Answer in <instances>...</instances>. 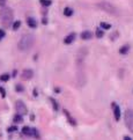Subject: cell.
Masks as SVG:
<instances>
[{"label": "cell", "mask_w": 133, "mask_h": 140, "mask_svg": "<svg viewBox=\"0 0 133 140\" xmlns=\"http://www.w3.org/2000/svg\"><path fill=\"white\" fill-rule=\"evenodd\" d=\"M34 43H35V36L31 35V34H26L19 41L18 48L20 51H28L33 48Z\"/></svg>", "instance_id": "6da1fadb"}, {"label": "cell", "mask_w": 133, "mask_h": 140, "mask_svg": "<svg viewBox=\"0 0 133 140\" xmlns=\"http://www.w3.org/2000/svg\"><path fill=\"white\" fill-rule=\"evenodd\" d=\"M13 18H14L13 9L9 7H2V9L0 10V21L2 26L5 28H8L13 22Z\"/></svg>", "instance_id": "7a4b0ae2"}, {"label": "cell", "mask_w": 133, "mask_h": 140, "mask_svg": "<svg viewBox=\"0 0 133 140\" xmlns=\"http://www.w3.org/2000/svg\"><path fill=\"white\" fill-rule=\"evenodd\" d=\"M98 7L102 9V10H104V12L109 13V14H112V15H116V14L118 13L115 6L111 5L110 2H106V1H102V2H100V4H98Z\"/></svg>", "instance_id": "3957f363"}, {"label": "cell", "mask_w": 133, "mask_h": 140, "mask_svg": "<svg viewBox=\"0 0 133 140\" xmlns=\"http://www.w3.org/2000/svg\"><path fill=\"white\" fill-rule=\"evenodd\" d=\"M124 121H125V125H126V127H127L131 132H133V110L128 109V110L125 111Z\"/></svg>", "instance_id": "277c9868"}, {"label": "cell", "mask_w": 133, "mask_h": 140, "mask_svg": "<svg viewBox=\"0 0 133 140\" xmlns=\"http://www.w3.org/2000/svg\"><path fill=\"white\" fill-rule=\"evenodd\" d=\"M15 109H16V112H18L19 115H27V112H28V109H27L26 104L22 102V101H18L16 102V104H15Z\"/></svg>", "instance_id": "5b68a950"}, {"label": "cell", "mask_w": 133, "mask_h": 140, "mask_svg": "<svg viewBox=\"0 0 133 140\" xmlns=\"http://www.w3.org/2000/svg\"><path fill=\"white\" fill-rule=\"evenodd\" d=\"M112 109H114V116H115L116 121H119L120 119V108L117 103H112Z\"/></svg>", "instance_id": "8992f818"}, {"label": "cell", "mask_w": 133, "mask_h": 140, "mask_svg": "<svg viewBox=\"0 0 133 140\" xmlns=\"http://www.w3.org/2000/svg\"><path fill=\"white\" fill-rule=\"evenodd\" d=\"M34 77V72L31 70H23V72H22V74H21V78L23 80H30L31 78Z\"/></svg>", "instance_id": "52a82bcc"}, {"label": "cell", "mask_w": 133, "mask_h": 140, "mask_svg": "<svg viewBox=\"0 0 133 140\" xmlns=\"http://www.w3.org/2000/svg\"><path fill=\"white\" fill-rule=\"evenodd\" d=\"M74 39H75V34H74V33H72V34H70L68 36H66V37H65L64 43H65V44H71Z\"/></svg>", "instance_id": "ba28073f"}, {"label": "cell", "mask_w": 133, "mask_h": 140, "mask_svg": "<svg viewBox=\"0 0 133 140\" xmlns=\"http://www.w3.org/2000/svg\"><path fill=\"white\" fill-rule=\"evenodd\" d=\"M27 23H28V26L30 28H36L37 27V22H36V20L34 18H28L27 19Z\"/></svg>", "instance_id": "9c48e42d"}, {"label": "cell", "mask_w": 133, "mask_h": 140, "mask_svg": "<svg viewBox=\"0 0 133 140\" xmlns=\"http://www.w3.org/2000/svg\"><path fill=\"white\" fill-rule=\"evenodd\" d=\"M91 36H93V34H91L89 30H86V31H83V33L81 34V38L86 41V39H90V38H91Z\"/></svg>", "instance_id": "30bf717a"}, {"label": "cell", "mask_w": 133, "mask_h": 140, "mask_svg": "<svg viewBox=\"0 0 133 140\" xmlns=\"http://www.w3.org/2000/svg\"><path fill=\"white\" fill-rule=\"evenodd\" d=\"M22 133L26 134V135H33V131H31V129L28 127V126H24V127L22 129Z\"/></svg>", "instance_id": "8fae6325"}, {"label": "cell", "mask_w": 133, "mask_h": 140, "mask_svg": "<svg viewBox=\"0 0 133 140\" xmlns=\"http://www.w3.org/2000/svg\"><path fill=\"white\" fill-rule=\"evenodd\" d=\"M64 15L65 16H72L73 15V9L70 8V7H66L64 9Z\"/></svg>", "instance_id": "7c38bea8"}, {"label": "cell", "mask_w": 133, "mask_h": 140, "mask_svg": "<svg viewBox=\"0 0 133 140\" xmlns=\"http://www.w3.org/2000/svg\"><path fill=\"white\" fill-rule=\"evenodd\" d=\"M13 121H14V123H22V122H23V118H22V115H19V114H16L15 116H14Z\"/></svg>", "instance_id": "4fadbf2b"}, {"label": "cell", "mask_w": 133, "mask_h": 140, "mask_svg": "<svg viewBox=\"0 0 133 140\" xmlns=\"http://www.w3.org/2000/svg\"><path fill=\"white\" fill-rule=\"evenodd\" d=\"M39 2H41V5L44 6V7H49V6L52 4L51 0H39Z\"/></svg>", "instance_id": "5bb4252c"}, {"label": "cell", "mask_w": 133, "mask_h": 140, "mask_svg": "<svg viewBox=\"0 0 133 140\" xmlns=\"http://www.w3.org/2000/svg\"><path fill=\"white\" fill-rule=\"evenodd\" d=\"M64 114L66 115L67 119H68V121L71 122V124H72V125H75V121H74V119H72V117L70 116V114H68V111H67V110H64Z\"/></svg>", "instance_id": "9a60e30c"}, {"label": "cell", "mask_w": 133, "mask_h": 140, "mask_svg": "<svg viewBox=\"0 0 133 140\" xmlns=\"http://www.w3.org/2000/svg\"><path fill=\"white\" fill-rule=\"evenodd\" d=\"M128 52V46L127 45H124V46H122L120 49H119V53L120 54H125V53Z\"/></svg>", "instance_id": "2e32d148"}, {"label": "cell", "mask_w": 133, "mask_h": 140, "mask_svg": "<svg viewBox=\"0 0 133 140\" xmlns=\"http://www.w3.org/2000/svg\"><path fill=\"white\" fill-rule=\"evenodd\" d=\"M8 80H9V74H2V75H0V81L6 82V81H8Z\"/></svg>", "instance_id": "e0dca14e"}, {"label": "cell", "mask_w": 133, "mask_h": 140, "mask_svg": "<svg viewBox=\"0 0 133 140\" xmlns=\"http://www.w3.org/2000/svg\"><path fill=\"white\" fill-rule=\"evenodd\" d=\"M101 28H102V29H105V30H108V29H110V28H111V24L105 23V22H101Z\"/></svg>", "instance_id": "ac0fdd59"}, {"label": "cell", "mask_w": 133, "mask_h": 140, "mask_svg": "<svg viewBox=\"0 0 133 140\" xmlns=\"http://www.w3.org/2000/svg\"><path fill=\"white\" fill-rule=\"evenodd\" d=\"M21 26V22L20 21H15L14 23H13V30H18L19 28Z\"/></svg>", "instance_id": "d6986e66"}, {"label": "cell", "mask_w": 133, "mask_h": 140, "mask_svg": "<svg viewBox=\"0 0 133 140\" xmlns=\"http://www.w3.org/2000/svg\"><path fill=\"white\" fill-rule=\"evenodd\" d=\"M103 35H104V33H103L102 29H97V30H96V36H97V38H102Z\"/></svg>", "instance_id": "ffe728a7"}, {"label": "cell", "mask_w": 133, "mask_h": 140, "mask_svg": "<svg viewBox=\"0 0 133 140\" xmlns=\"http://www.w3.org/2000/svg\"><path fill=\"white\" fill-rule=\"evenodd\" d=\"M7 131L8 132H15V131H18V127H16V126H10V127H8Z\"/></svg>", "instance_id": "44dd1931"}, {"label": "cell", "mask_w": 133, "mask_h": 140, "mask_svg": "<svg viewBox=\"0 0 133 140\" xmlns=\"http://www.w3.org/2000/svg\"><path fill=\"white\" fill-rule=\"evenodd\" d=\"M0 94H1V97L6 96V92H5V89H4L2 87H0Z\"/></svg>", "instance_id": "7402d4cb"}, {"label": "cell", "mask_w": 133, "mask_h": 140, "mask_svg": "<svg viewBox=\"0 0 133 140\" xmlns=\"http://www.w3.org/2000/svg\"><path fill=\"white\" fill-rule=\"evenodd\" d=\"M15 89H16V92H23V87H22L21 85H16Z\"/></svg>", "instance_id": "603a6c76"}, {"label": "cell", "mask_w": 133, "mask_h": 140, "mask_svg": "<svg viewBox=\"0 0 133 140\" xmlns=\"http://www.w3.org/2000/svg\"><path fill=\"white\" fill-rule=\"evenodd\" d=\"M5 35H6V34H5V30L0 29V41H1V39H2L4 37H5Z\"/></svg>", "instance_id": "cb8c5ba5"}, {"label": "cell", "mask_w": 133, "mask_h": 140, "mask_svg": "<svg viewBox=\"0 0 133 140\" xmlns=\"http://www.w3.org/2000/svg\"><path fill=\"white\" fill-rule=\"evenodd\" d=\"M51 102L53 103V108H54L56 110H58V104H57V102H56V101H54L53 98H51Z\"/></svg>", "instance_id": "d4e9b609"}, {"label": "cell", "mask_w": 133, "mask_h": 140, "mask_svg": "<svg viewBox=\"0 0 133 140\" xmlns=\"http://www.w3.org/2000/svg\"><path fill=\"white\" fill-rule=\"evenodd\" d=\"M6 5V0H0V7H5Z\"/></svg>", "instance_id": "484cf974"}, {"label": "cell", "mask_w": 133, "mask_h": 140, "mask_svg": "<svg viewBox=\"0 0 133 140\" xmlns=\"http://www.w3.org/2000/svg\"><path fill=\"white\" fill-rule=\"evenodd\" d=\"M124 140H132V139H131L130 137H127V135H125V137H124Z\"/></svg>", "instance_id": "4316f807"}]
</instances>
